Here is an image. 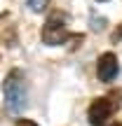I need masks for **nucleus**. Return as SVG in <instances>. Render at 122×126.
<instances>
[{
  "label": "nucleus",
  "mask_w": 122,
  "mask_h": 126,
  "mask_svg": "<svg viewBox=\"0 0 122 126\" xmlns=\"http://www.w3.org/2000/svg\"><path fill=\"white\" fill-rule=\"evenodd\" d=\"M99 2H103V0H99Z\"/></svg>",
  "instance_id": "9"
},
{
  "label": "nucleus",
  "mask_w": 122,
  "mask_h": 126,
  "mask_svg": "<svg viewBox=\"0 0 122 126\" xmlns=\"http://www.w3.org/2000/svg\"><path fill=\"white\" fill-rule=\"evenodd\" d=\"M47 5H49V0H28V7L33 12H42V9H47Z\"/></svg>",
  "instance_id": "5"
},
{
  "label": "nucleus",
  "mask_w": 122,
  "mask_h": 126,
  "mask_svg": "<svg viewBox=\"0 0 122 126\" xmlns=\"http://www.w3.org/2000/svg\"><path fill=\"white\" fill-rule=\"evenodd\" d=\"M120 65H118V56L113 51H106V54L99 56V63H96V75H99L101 82H113L115 75H118Z\"/></svg>",
  "instance_id": "4"
},
{
  "label": "nucleus",
  "mask_w": 122,
  "mask_h": 126,
  "mask_svg": "<svg viewBox=\"0 0 122 126\" xmlns=\"http://www.w3.org/2000/svg\"><path fill=\"white\" fill-rule=\"evenodd\" d=\"M118 108H120V100H115V94L96 98L94 103L89 105V112H87L89 114V124L92 126H103L110 117H113V112Z\"/></svg>",
  "instance_id": "3"
},
{
  "label": "nucleus",
  "mask_w": 122,
  "mask_h": 126,
  "mask_svg": "<svg viewBox=\"0 0 122 126\" xmlns=\"http://www.w3.org/2000/svg\"><path fill=\"white\" fill-rule=\"evenodd\" d=\"M113 126H122V124H113Z\"/></svg>",
  "instance_id": "8"
},
{
  "label": "nucleus",
  "mask_w": 122,
  "mask_h": 126,
  "mask_svg": "<svg viewBox=\"0 0 122 126\" xmlns=\"http://www.w3.org/2000/svg\"><path fill=\"white\" fill-rule=\"evenodd\" d=\"M17 126H38V124H35V122H31V119H19Z\"/></svg>",
  "instance_id": "6"
},
{
  "label": "nucleus",
  "mask_w": 122,
  "mask_h": 126,
  "mask_svg": "<svg viewBox=\"0 0 122 126\" xmlns=\"http://www.w3.org/2000/svg\"><path fill=\"white\" fill-rule=\"evenodd\" d=\"M42 42L49 47H56V45H63L66 40H82V35H73L66 26V16L63 14H52L49 19L45 21L42 26Z\"/></svg>",
  "instance_id": "2"
},
{
  "label": "nucleus",
  "mask_w": 122,
  "mask_h": 126,
  "mask_svg": "<svg viewBox=\"0 0 122 126\" xmlns=\"http://www.w3.org/2000/svg\"><path fill=\"white\" fill-rule=\"evenodd\" d=\"M110 40H113V42H118V40H122V26H120L118 31L113 33V37H110Z\"/></svg>",
  "instance_id": "7"
},
{
  "label": "nucleus",
  "mask_w": 122,
  "mask_h": 126,
  "mask_svg": "<svg viewBox=\"0 0 122 126\" xmlns=\"http://www.w3.org/2000/svg\"><path fill=\"white\" fill-rule=\"evenodd\" d=\"M2 91H5V103L12 112H21L26 108L28 100V89H26V77L21 70H9V75L2 82Z\"/></svg>",
  "instance_id": "1"
}]
</instances>
